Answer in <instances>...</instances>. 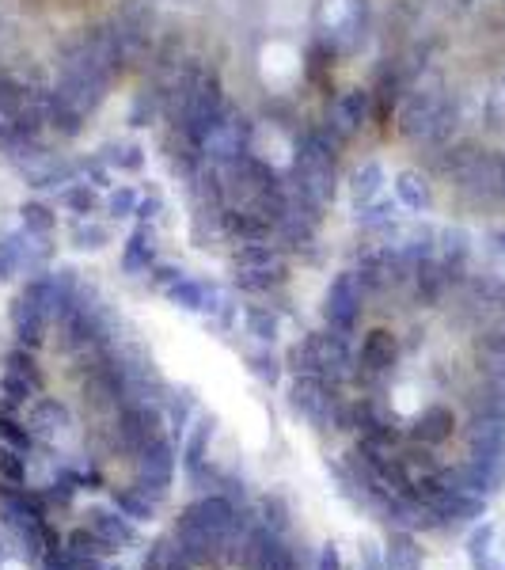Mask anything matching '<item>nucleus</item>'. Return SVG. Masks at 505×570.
<instances>
[{
    "label": "nucleus",
    "instance_id": "obj_16",
    "mask_svg": "<svg viewBox=\"0 0 505 570\" xmlns=\"http://www.w3.org/2000/svg\"><path fill=\"white\" fill-rule=\"evenodd\" d=\"M152 259H156V244H152V232L145 225L133 232L130 240H126V251H122V270L126 274H149Z\"/></svg>",
    "mask_w": 505,
    "mask_h": 570
},
{
    "label": "nucleus",
    "instance_id": "obj_4",
    "mask_svg": "<svg viewBox=\"0 0 505 570\" xmlns=\"http://www.w3.org/2000/svg\"><path fill=\"white\" fill-rule=\"evenodd\" d=\"M133 525L126 513H111V510H92L84 529L73 532V548L88 551V555H111V551H122L133 544Z\"/></svg>",
    "mask_w": 505,
    "mask_h": 570
},
{
    "label": "nucleus",
    "instance_id": "obj_42",
    "mask_svg": "<svg viewBox=\"0 0 505 570\" xmlns=\"http://www.w3.org/2000/svg\"><path fill=\"white\" fill-rule=\"evenodd\" d=\"M319 570H342V559H338V548H327L319 551Z\"/></svg>",
    "mask_w": 505,
    "mask_h": 570
},
{
    "label": "nucleus",
    "instance_id": "obj_20",
    "mask_svg": "<svg viewBox=\"0 0 505 570\" xmlns=\"http://www.w3.org/2000/svg\"><path fill=\"white\" fill-rule=\"evenodd\" d=\"M156 502H160V498H152V494L141 491V487L114 491V506H118V513H126L130 521H149L152 513H156Z\"/></svg>",
    "mask_w": 505,
    "mask_h": 570
},
{
    "label": "nucleus",
    "instance_id": "obj_31",
    "mask_svg": "<svg viewBox=\"0 0 505 570\" xmlns=\"http://www.w3.org/2000/svg\"><path fill=\"white\" fill-rule=\"evenodd\" d=\"M19 217H23V232H31V236H50L57 225L50 206H42V202H27L19 209Z\"/></svg>",
    "mask_w": 505,
    "mask_h": 570
},
{
    "label": "nucleus",
    "instance_id": "obj_14",
    "mask_svg": "<svg viewBox=\"0 0 505 570\" xmlns=\"http://www.w3.org/2000/svg\"><path fill=\"white\" fill-rule=\"evenodd\" d=\"M168 297L179 304V308H187V312H217V308H221L217 285L202 282V278H179V282L168 289Z\"/></svg>",
    "mask_w": 505,
    "mask_h": 570
},
{
    "label": "nucleus",
    "instance_id": "obj_24",
    "mask_svg": "<svg viewBox=\"0 0 505 570\" xmlns=\"http://www.w3.org/2000/svg\"><path fill=\"white\" fill-rule=\"evenodd\" d=\"M0 437H4V445H12L19 453H27L31 441H35V430L23 426L16 418V403H4V407H0Z\"/></svg>",
    "mask_w": 505,
    "mask_h": 570
},
{
    "label": "nucleus",
    "instance_id": "obj_45",
    "mask_svg": "<svg viewBox=\"0 0 505 570\" xmlns=\"http://www.w3.org/2000/svg\"><path fill=\"white\" fill-rule=\"evenodd\" d=\"M0 548H4V544H0ZM0 563H4V551H0Z\"/></svg>",
    "mask_w": 505,
    "mask_h": 570
},
{
    "label": "nucleus",
    "instance_id": "obj_10",
    "mask_svg": "<svg viewBox=\"0 0 505 570\" xmlns=\"http://www.w3.org/2000/svg\"><path fill=\"white\" fill-rule=\"evenodd\" d=\"M441 107H445V99L437 92H411L407 99H403V107H399V130L407 133V137H426L430 141V130L433 122H437V114H441Z\"/></svg>",
    "mask_w": 505,
    "mask_h": 570
},
{
    "label": "nucleus",
    "instance_id": "obj_28",
    "mask_svg": "<svg viewBox=\"0 0 505 570\" xmlns=\"http://www.w3.org/2000/svg\"><path fill=\"white\" fill-rule=\"evenodd\" d=\"M103 160H107V168L141 171V164H145V149L133 145V141H118V145H107V149H103Z\"/></svg>",
    "mask_w": 505,
    "mask_h": 570
},
{
    "label": "nucleus",
    "instance_id": "obj_25",
    "mask_svg": "<svg viewBox=\"0 0 505 570\" xmlns=\"http://www.w3.org/2000/svg\"><path fill=\"white\" fill-rule=\"evenodd\" d=\"M384 570H422L418 563V548L407 532H399L388 540V551H384Z\"/></svg>",
    "mask_w": 505,
    "mask_h": 570
},
{
    "label": "nucleus",
    "instance_id": "obj_7",
    "mask_svg": "<svg viewBox=\"0 0 505 570\" xmlns=\"http://www.w3.org/2000/svg\"><path fill=\"white\" fill-rule=\"evenodd\" d=\"M240 555L251 570H297L293 551L281 544V536L270 525H255L240 544Z\"/></svg>",
    "mask_w": 505,
    "mask_h": 570
},
{
    "label": "nucleus",
    "instance_id": "obj_32",
    "mask_svg": "<svg viewBox=\"0 0 505 570\" xmlns=\"http://www.w3.org/2000/svg\"><path fill=\"white\" fill-rule=\"evenodd\" d=\"M19 244H23V232L0 236V282H8V278L19 274Z\"/></svg>",
    "mask_w": 505,
    "mask_h": 570
},
{
    "label": "nucleus",
    "instance_id": "obj_2",
    "mask_svg": "<svg viewBox=\"0 0 505 570\" xmlns=\"http://www.w3.org/2000/svg\"><path fill=\"white\" fill-rule=\"evenodd\" d=\"M57 316V289L54 278H35L27 282V289L12 301V331L23 346H35L42 342L50 320Z\"/></svg>",
    "mask_w": 505,
    "mask_h": 570
},
{
    "label": "nucleus",
    "instance_id": "obj_6",
    "mask_svg": "<svg viewBox=\"0 0 505 570\" xmlns=\"http://www.w3.org/2000/svg\"><path fill=\"white\" fill-rule=\"evenodd\" d=\"M361 297H365V282L361 274H338L331 289H327V323L335 335H350L357 316H361Z\"/></svg>",
    "mask_w": 505,
    "mask_h": 570
},
{
    "label": "nucleus",
    "instance_id": "obj_23",
    "mask_svg": "<svg viewBox=\"0 0 505 570\" xmlns=\"http://www.w3.org/2000/svg\"><path fill=\"white\" fill-rule=\"evenodd\" d=\"M232 263H236V270H262V266H285L278 255V247L270 244H240L236 251H232Z\"/></svg>",
    "mask_w": 505,
    "mask_h": 570
},
{
    "label": "nucleus",
    "instance_id": "obj_1",
    "mask_svg": "<svg viewBox=\"0 0 505 570\" xmlns=\"http://www.w3.org/2000/svg\"><path fill=\"white\" fill-rule=\"evenodd\" d=\"M236 529H240V517L225 494H202L175 521V544H179L183 559L202 567L209 559H217L221 548H232Z\"/></svg>",
    "mask_w": 505,
    "mask_h": 570
},
{
    "label": "nucleus",
    "instance_id": "obj_12",
    "mask_svg": "<svg viewBox=\"0 0 505 570\" xmlns=\"http://www.w3.org/2000/svg\"><path fill=\"white\" fill-rule=\"evenodd\" d=\"M289 403H293V411H300V415L308 418V422H316V426L331 422V392L323 388V380L319 377L293 380V396H289Z\"/></svg>",
    "mask_w": 505,
    "mask_h": 570
},
{
    "label": "nucleus",
    "instance_id": "obj_37",
    "mask_svg": "<svg viewBox=\"0 0 505 570\" xmlns=\"http://www.w3.org/2000/svg\"><path fill=\"white\" fill-rule=\"evenodd\" d=\"M137 202H141V198H137L130 187H122L107 198V209H111L114 217H133V213H137Z\"/></svg>",
    "mask_w": 505,
    "mask_h": 570
},
{
    "label": "nucleus",
    "instance_id": "obj_8",
    "mask_svg": "<svg viewBox=\"0 0 505 570\" xmlns=\"http://www.w3.org/2000/svg\"><path fill=\"white\" fill-rule=\"evenodd\" d=\"M160 437V411L149 407L145 399H133L118 411V445L130 449V453H141L149 441Z\"/></svg>",
    "mask_w": 505,
    "mask_h": 570
},
{
    "label": "nucleus",
    "instance_id": "obj_5",
    "mask_svg": "<svg viewBox=\"0 0 505 570\" xmlns=\"http://www.w3.org/2000/svg\"><path fill=\"white\" fill-rule=\"evenodd\" d=\"M133 456H137V487L149 491L152 498H164L171 479H175V449H171V441L160 434Z\"/></svg>",
    "mask_w": 505,
    "mask_h": 570
},
{
    "label": "nucleus",
    "instance_id": "obj_11",
    "mask_svg": "<svg viewBox=\"0 0 505 570\" xmlns=\"http://www.w3.org/2000/svg\"><path fill=\"white\" fill-rule=\"evenodd\" d=\"M0 392L8 403H23V399H31L38 392V373H35V361L31 354L19 346L8 354V365H4V373H0Z\"/></svg>",
    "mask_w": 505,
    "mask_h": 570
},
{
    "label": "nucleus",
    "instance_id": "obj_21",
    "mask_svg": "<svg viewBox=\"0 0 505 570\" xmlns=\"http://www.w3.org/2000/svg\"><path fill=\"white\" fill-rule=\"evenodd\" d=\"M42 570H107L99 555H88V551L76 548H50L46 551V567Z\"/></svg>",
    "mask_w": 505,
    "mask_h": 570
},
{
    "label": "nucleus",
    "instance_id": "obj_30",
    "mask_svg": "<svg viewBox=\"0 0 505 570\" xmlns=\"http://www.w3.org/2000/svg\"><path fill=\"white\" fill-rule=\"evenodd\" d=\"M111 244V228L95 225V221H76L73 225V247L80 251H99V247Z\"/></svg>",
    "mask_w": 505,
    "mask_h": 570
},
{
    "label": "nucleus",
    "instance_id": "obj_34",
    "mask_svg": "<svg viewBox=\"0 0 505 570\" xmlns=\"http://www.w3.org/2000/svg\"><path fill=\"white\" fill-rule=\"evenodd\" d=\"M65 206L84 217V213H92V209L99 206V194H95L88 183H73V187L65 190Z\"/></svg>",
    "mask_w": 505,
    "mask_h": 570
},
{
    "label": "nucleus",
    "instance_id": "obj_29",
    "mask_svg": "<svg viewBox=\"0 0 505 570\" xmlns=\"http://www.w3.org/2000/svg\"><path fill=\"white\" fill-rule=\"evenodd\" d=\"M0 483H8V487L27 483V456L12 445H0Z\"/></svg>",
    "mask_w": 505,
    "mask_h": 570
},
{
    "label": "nucleus",
    "instance_id": "obj_22",
    "mask_svg": "<svg viewBox=\"0 0 505 570\" xmlns=\"http://www.w3.org/2000/svg\"><path fill=\"white\" fill-rule=\"evenodd\" d=\"M395 194L407 209H426L430 206V183L418 171H399L395 175Z\"/></svg>",
    "mask_w": 505,
    "mask_h": 570
},
{
    "label": "nucleus",
    "instance_id": "obj_13",
    "mask_svg": "<svg viewBox=\"0 0 505 570\" xmlns=\"http://www.w3.org/2000/svg\"><path fill=\"white\" fill-rule=\"evenodd\" d=\"M452 430H456V415H452V407H445V403H433V407H426L422 415L414 418L411 437H414V441H422V449L430 453V449H441V445L449 441Z\"/></svg>",
    "mask_w": 505,
    "mask_h": 570
},
{
    "label": "nucleus",
    "instance_id": "obj_44",
    "mask_svg": "<svg viewBox=\"0 0 505 570\" xmlns=\"http://www.w3.org/2000/svg\"><path fill=\"white\" fill-rule=\"evenodd\" d=\"M494 247H498V251L505 255V232H498V236H494Z\"/></svg>",
    "mask_w": 505,
    "mask_h": 570
},
{
    "label": "nucleus",
    "instance_id": "obj_33",
    "mask_svg": "<svg viewBox=\"0 0 505 570\" xmlns=\"http://www.w3.org/2000/svg\"><path fill=\"white\" fill-rule=\"evenodd\" d=\"M445 244H441V255H445V266H456L468 259V232H460V228H449L445 236H441Z\"/></svg>",
    "mask_w": 505,
    "mask_h": 570
},
{
    "label": "nucleus",
    "instance_id": "obj_41",
    "mask_svg": "<svg viewBox=\"0 0 505 570\" xmlns=\"http://www.w3.org/2000/svg\"><path fill=\"white\" fill-rule=\"evenodd\" d=\"M361 570H384V555H380L373 544L361 548Z\"/></svg>",
    "mask_w": 505,
    "mask_h": 570
},
{
    "label": "nucleus",
    "instance_id": "obj_40",
    "mask_svg": "<svg viewBox=\"0 0 505 570\" xmlns=\"http://www.w3.org/2000/svg\"><path fill=\"white\" fill-rule=\"evenodd\" d=\"M179 278H187L179 266H160V270H156V285H160V289H171V285L179 282Z\"/></svg>",
    "mask_w": 505,
    "mask_h": 570
},
{
    "label": "nucleus",
    "instance_id": "obj_39",
    "mask_svg": "<svg viewBox=\"0 0 505 570\" xmlns=\"http://www.w3.org/2000/svg\"><path fill=\"white\" fill-rule=\"evenodd\" d=\"M251 373L259 380H266V384H274V380H278V361L266 358V354H262V358H251Z\"/></svg>",
    "mask_w": 505,
    "mask_h": 570
},
{
    "label": "nucleus",
    "instance_id": "obj_43",
    "mask_svg": "<svg viewBox=\"0 0 505 570\" xmlns=\"http://www.w3.org/2000/svg\"><path fill=\"white\" fill-rule=\"evenodd\" d=\"M160 213V198H145V202H137V213L133 217H141V221H152Z\"/></svg>",
    "mask_w": 505,
    "mask_h": 570
},
{
    "label": "nucleus",
    "instance_id": "obj_15",
    "mask_svg": "<svg viewBox=\"0 0 505 570\" xmlns=\"http://www.w3.org/2000/svg\"><path fill=\"white\" fill-rule=\"evenodd\" d=\"M395 339L388 335V331H373L369 339L361 342V354H357V361H361V369L365 373H373V377H380V373H388L395 365Z\"/></svg>",
    "mask_w": 505,
    "mask_h": 570
},
{
    "label": "nucleus",
    "instance_id": "obj_18",
    "mask_svg": "<svg viewBox=\"0 0 505 570\" xmlns=\"http://www.w3.org/2000/svg\"><path fill=\"white\" fill-rule=\"evenodd\" d=\"M365 111H369V99H365V92L342 95L335 107H331V126H335L342 137H350V133L365 122Z\"/></svg>",
    "mask_w": 505,
    "mask_h": 570
},
{
    "label": "nucleus",
    "instance_id": "obj_38",
    "mask_svg": "<svg viewBox=\"0 0 505 570\" xmlns=\"http://www.w3.org/2000/svg\"><path fill=\"white\" fill-rule=\"evenodd\" d=\"M156 114V99H149V95H141L137 103H133V111H130V122L133 126H149V118Z\"/></svg>",
    "mask_w": 505,
    "mask_h": 570
},
{
    "label": "nucleus",
    "instance_id": "obj_26",
    "mask_svg": "<svg viewBox=\"0 0 505 570\" xmlns=\"http://www.w3.org/2000/svg\"><path fill=\"white\" fill-rule=\"evenodd\" d=\"M244 323H247V335H255L259 342H274L278 339V331H281V320H278V312H270V308H247L244 312Z\"/></svg>",
    "mask_w": 505,
    "mask_h": 570
},
{
    "label": "nucleus",
    "instance_id": "obj_27",
    "mask_svg": "<svg viewBox=\"0 0 505 570\" xmlns=\"http://www.w3.org/2000/svg\"><path fill=\"white\" fill-rule=\"evenodd\" d=\"M281 282H285V266H262V270H240L236 274V285L244 293H266Z\"/></svg>",
    "mask_w": 505,
    "mask_h": 570
},
{
    "label": "nucleus",
    "instance_id": "obj_9",
    "mask_svg": "<svg viewBox=\"0 0 505 570\" xmlns=\"http://www.w3.org/2000/svg\"><path fill=\"white\" fill-rule=\"evenodd\" d=\"M202 145H206V152L213 156V160L228 164V160H240V156L251 149V130L244 126V118H236V114H221V122L209 130V137L202 141Z\"/></svg>",
    "mask_w": 505,
    "mask_h": 570
},
{
    "label": "nucleus",
    "instance_id": "obj_17",
    "mask_svg": "<svg viewBox=\"0 0 505 570\" xmlns=\"http://www.w3.org/2000/svg\"><path fill=\"white\" fill-rule=\"evenodd\" d=\"M209 437H213V422H209V418H198V422H194V434H190V441H187V453H183V468H187L190 483H202Z\"/></svg>",
    "mask_w": 505,
    "mask_h": 570
},
{
    "label": "nucleus",
    "instance_id": "obj_36",
    "mask_svg": "<svg viewBox=\"0 0 505 570\" xmlns=\"http://www.w3.org/2000/svg\"><path fill=\"white\" fill-rule=\"evenodd\" d=\"M262 510H266V521H262V525H270L274 532L289 529V510H285V502H281L278 494H270V498L262 502Z\"/></svg>",
    "mask_w": 505,
    "mask_h": 570
},
{
    "label": "nucleus",
    "instance_id": "obj_19",
    "mask_svg": "<svg viewBox=\"0 0 505 570\" xmlns=\"http://www.w3.org/2000/svg\"><path fill=\"white\" fill-rule=\"evenodd\" d=\"M380 190H384V168L380 164H365V168L354 175V183H350V198H354V206H369L380 198Z\"/></svg>",
    "mask_w": 505,
    "mask_h": 570
},
{
    "label": "nucleus",
    "instance_id": "obj_35",
    "mask_svg": "<svg viewBox=\"0 0 505 570\" xmlns=\"http://www.w3.org/2000/svg\"><path fill=\"white\" fill-rule=\"evenodd\" d=\"M361 225L365 228H380V225H392L395 217V202H388V198H380V202H369V206H361Z\"/></svg>",
    "mask_w": 505,
    "mask_h": 570
},
{
    "label": "nucleus",
    "instance_id": "obj_3",
    "mask_svg": "<svg viewBox=\"0 0 505 570\" xmlns=\"http://www.w3.org/2000/svg\"><path fill=\"white\" fill-rule=\"evenodd\" d=\"M293 179H297V194H304L316 206H327V198L335 194V164H331V152L319 137H304L297 145Z\"/></svg>",
    "mask_w": 505,
    "mask_h": 570
}]
</instances>
